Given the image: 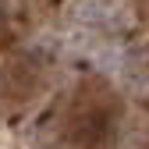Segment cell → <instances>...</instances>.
Masks as SVG:
<instances>
[{"mask_svg":"<svg viewBox=\"0 0 149 149\" xmlns=\"http://www.w3.org/2000/svg\"><path fill=\"white\" fill-rule=\"evenodd\" d=\"M36 82H39V68H36L29 57L11 61V64H4V71H0V100L4 103H25L32 96Z\"/></svg>","mask_w":149,"mask_h":149,"instance_id":"cell-1","label":"cell"},{"mask_svg":"<svg viewBox=\"0 0 149 149\" xmlns=\"http://www.w3.org/2000/svg\"><path fill=\"white\" fill-rule=\"evenodd\" d=\"M107 124H110V114H107V103H103V100L85 96L78 107H74V124H71V132H74V139H78L82 146L96 142V139L107 132Z\"/></svg>","mask_w":149,"mask_h":149,"instance_id":"cell-2","label":"cell"}]
</instances>
